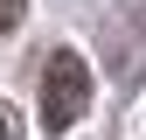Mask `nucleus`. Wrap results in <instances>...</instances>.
<instances>
[{
    "mask_svg": "<svg viewBox=\"0 0 146 140\" xmlns=\"http://www.w3.org/2000/svg\"><path fill=\"white\" fill-rule=\"evenodd\" d=\"M84 112H90V63L77 49H56V56L42 63V126L70 133Z\"/></svg>",
    "mask_w": 146,
    "mask_h": 140,
    "instance_id": "f257e3e1",
    "label": "nucleus"
},
{
    "mask_svg": "<svg viewBox=\"0 0 146 140\" xmlns=\"http://www.w3.org/2000/svg\"><path fill=\"white\" fill-rule=\"evenodd\" d=\"M21 14H28V0H0V35H7V28H21Z\"/></svg>",
    "mask_w": 146,
    "mask_h": 140,
    "instance_id": "f03ea898",
    "label": "nucleus"
},
{
    "mask_svg": "<svg viewBox=\"0 0 146 140\" xmlns=\"http://www.w3.org/2000/svg\"><path fill=\"white\" fill-rule=\"evenodd\" d=\"M0 140H21V119H14L7 105H0Z\"/></svg>",
    "mask_w": 146,
    "mask_h": 140,
    "instance_id": "7ed1b4c3",
    "label": "nucleus"
}]
</instances>
